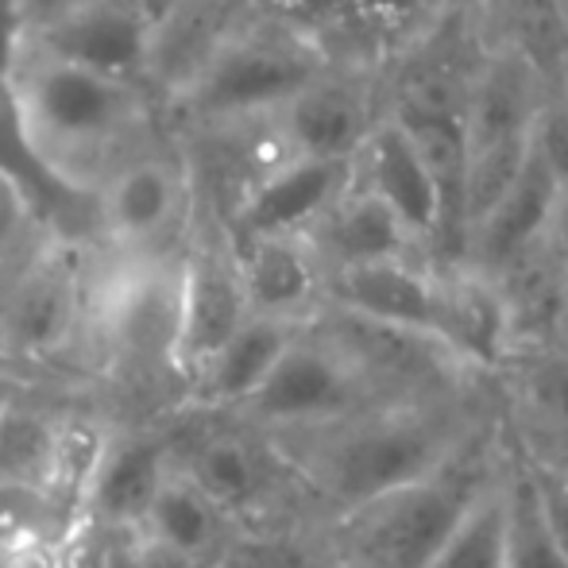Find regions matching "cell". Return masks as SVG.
<instances>
[{"label":"cell","instance_id":"6da1fadb","mask_svg":"<svg viewBox=\"0 0 568 568\" xmlns=\"http://www.w3.org/2000/svg\"><path fill=\"white\" fill-rule=\"evenodd\" d=\"M0 82L36 163L78 197H90L128 151L159 135L151 90L62 62L20 36Z\"/></svg>","mask_w":568,"mask_h":568},{"label":"cell","instance_id":"7a4b0ae2","mask_svg":"<svg viewBox=\"0 0 568 568\" xmlns=\"http://www.w3.org/2000/svg\"><path fill=\"white\" fill-rule=\"evenodd\" d=\"M271 445L302 491L325 503L333 518L449 468L476 437L456 414V398H445L379 406L322 429L278 434Z\"/></svg>","mask_w":568,"mask_h":568},{"label":"cell","instance_id":"3957f363","mask_svg":"<svg viewBox=\"0 0 568 568\" xmlns=\"http://www.w3.org/2000/svg\"><path fill=\"white\" fill-rule=\"evenodd\" d=\"M337 62L291 28H252L205 47L171 90L174 109L194 132L263 124Z\"/></svg>","mask_w":568,"mask_h":568},{"label":"cell","instance_id":"277c9868","mask_svg":"<svg viewBox=\"0 0 568 568\" xmlns=\"http://www.w3.org/2000/svg\"><path fill=\"white\" fill-rule=\"evenodd\" d=\"M499 468L503 464L476 442L449 468L333 515L325 523V541L344 568H429Z\"/></svg>","mask_w":568,"mask_h":568},{"label":"cell","instance_id":"5b68a950","mask_svg":"<svg viewBox=\"0 0 568 568\" xmlns=\"http://www.w3.org/2000/svg\"><path fill=\"white\" fill-rule=\"evenodd\" d=\"M549 85L523 59L479 47L464 90V240L534 151Z\"/></svg>","mask_w":568,"mask_h":568},{"label":"cell","instance_id":"8992f818","mask_svg":"<svg viewBox=\"0 0 568 568\" xmlns=\"http://www.w3.org/2000/svg\"><path fill=\"white\" fill-rule=\"evenodd\" d=\"M197 179L186 151L155 140L140 143L93 186L90 244L109 255L151 260L182 252L194 221Z\"/></svg>","mask_w":568,"mask_h":568},{"label":"cell","instance_id":"52a82bcc","mask_svg":"<svg viewBox=\"0 0 568 568\" xmlns=\"http://www.w3.org/2000/svg\"><path fill=\"white\" fill-rule=\"evenodd\" d=\"M379 395L356 359L322 322H306L263 387L240 406V418L267 437L322 429L333 422L379 410Z\"/></svg>","mask_w":568,"mask_h":568},{"label":"cell","instance_id":"ba28073f","mask_svg":"<svg viewBox=\"0 0 568 568\" xmlns=\"http://www.w3.org/2000/svg\"><path fill=\"white\" fill-rule=\"evenodd\" d=\"M85 247L43 236L0 275V352L43 364L78 341L90 317Z\"/></svg>","mask_w":568,"mask_h":568},{"label":"cell","instance_id":"9c48e42d","mask_svg":"<svg viewBox=\"0 0 568 568\" xmlns=\"http://www.w3.org/2000/svg\"><path fill=\"white\" fill-rule=\"evenodd\" d=\"M163 28L151 0H74L16 28V36L62 62L151 90L163 62Z\"/></svg>","mask_w":568,"mask_h":568},{"label":"cell","instance_id":"30bf717a","mask_svg":"<svg viewBox=\"0 0 568 568\" xmlns=\"http://www.w3.org/2000/svg\"><path fill=\"white\" fill-rule=\"evenodd\" d=\"M356 186V166L278 155L232 194L221 232L240 240H306L317 221Z\"/></svg>","mask_w":568,"mask_h":568},{"label":"cell","instance_id":"8fae6325","mask_svg":"<svg viewBox=\"0 0 568 568\" xmlns=\"http://www.w3.org/2000/svg\"><path fill=\"white\" fill-rule=\"evenodd\" d=\"M247 317L252 310L225 232L217 229L210 240H190L179 255V310L171 344V367L186 379V387Z\"/></svg>","mask_w":568,"mask_h":568},{"label":"cell","instance_id":"7c38bea8","mask_svg":"<svg viewBox=\"0 0 568 568\" xmlns=\"http://www.w3.org/2000/svg\"><path fill=\"white\" fill-rule=\"evenodd\" d=\"M356 186L383 202L422 255L437 267L445 236V194L422 143L387 105L356 155Z\"/></svg>","mask_w":568,"mask_h":568},{"label":"cell","instance_id":"4fadbf2b","mask_svg":"<svg viewBox=\"0 0 568 568\" xmlns=\"http://www.w3.org/2000/svg\"><path fill=\"white\" fill-rule=\"evenodd\" d=\"M383 116V98L367 78L333 67L314 85L263 120L278 155L356 163L367 132Z\"/></svg>","mask_w":568,"mask_h":568},{"label":"cell","instance_id":"5bb4252c","mask_svg":"<svg viewBox=\"0 0 568 568\" xmlns=\"http://www.w3.org/2000/svg\"><path fill=\"white\" fill-rule=\"evenodd\" d=\"M568 197L549 174V166L530 151L518 179L491 202V210L468 229L460 267H471L487 278H499L526 255L565 236Z\"/></svg>","mask_w":568,"mask_h":568},{"label":"cell","instance_id":"9a60e30c","mask_svg":"<svg viewBox=\"0 0 568 568\" xmlns=\"http://www.w3.org/2000/svg\"><path fill=\"white\" fill-rule=\"evenodd\" d=\"M322 306L367 325L437 341V325H442V267H434L422 255H406V260H383L367 263V267L333 271V275H325Z\"/></svg>","mask_w":568,"mask_h":568},{"label":"cell","instance_id":"2e32d148","mask_svg":"<svg viewBox=\"0 0 568 568\" xmlns=\"http://www.w3.org/2000/svg\"><path fill=\"white\" fill-rule=\"evenodd\" d=\"M174 468L186 471L190 484L205 495L229 523L236 518H260L271 507L275 491L286 484L291 468L260 429H202L186 456H174ZM298 484V479H294Z\"/></svg>","mask_w":568,"mask_h":568},{"label":"cell","instance_id":"e0dca14e","mask_svg":"<svg viewBox=\"0 0 568 568\" xmlns=\"http://www.w3.org/2000/svg\"><path fill=\"white\" fill-rule=\"evenodd\" d=\"M437 341L471 375L507 372V364L518 356V341L499 283L471 267H442Z\"/></svg>","mask_w":568,"mask_h":568},{"label":"cell","instance_id":"ac0fdd59","mask_svg":"<svg viewBox=\"0 0 568 568\" xmlns=\"http://www.w3.org/2000/svg\"><path fill=\"white\" fill-rule=\"evenodd\" d=\"M229 247L252 314L294 325L314 322L325 302V271L306 240H229Z\"/></svg>","mask_w":568,"mask_h":568},{"label":"cell","instance_id":"d6986e66","mask_svg":"<svg viewBox=\"0 0 568 568\" xmlns=\"http://www.w3.org/2000/svg\"><path fill=\"white\" fill-rule=\"evenodd\" d=\"M171 464V445L155 442V437L109 442L90 484H85L82 515L93 518L98 526H105V530L135 534L143 526V518H148Z\"/></svg>","mask_w":568,"mask_h":568},{"label":"cell","instance_id":"ffe728a7","mask_svg":"<svg viewBox=\"0 0 568 568\" xmlns=\"http://www.w3.org/2000/svg\"><path fill=\"white\" fill-rule=\"evenodd\" d=\"M302 325L252 314L232 337L213 352V359L190 379V403L205 410H240L263 387Z\"/></svg>","mask_w":568,"mask_h":568},{"label":"cell","instance_id":"44dd1931","mask_svg":"<svg viewBox=\"0 0 568 568\" xmlns=\"http://www.w3.org/2000/svg\"><path fill=\"white\" fill-rule=\"evenodd\" d=\"M310 252L317 255L325 275L348 267H367V263L383 260H406V255H422L398 217L383 202H375L367 190L352 186L348 194L325 213L306 236ZM426 260V255H422Z\"/></svg>","mask_w":568,"mask_h":568},{"label":"cell","instance_id":"7402d4cb","mask_svg":"<svg viewBox=\"0 0 568 568\" xmlns=\"http://www.w3.org/2000/svg\"><path fill=\"white\" fill-rule=\"evenodd\" d=\"M232 523L225 510H217L194 484L186 471H179L171 464V471L163 476L155 503H151L148 518L135 534H143L155 546L171 549V554L186 557L194 565L217 568L225 565L236 534H229Z\"/></svg>","mask_w":568,"mask_h":568},{"label":"cell","instance_id":"603a6c76","mask_svg":"<svg viewBox=\"0 0 568 568\" xmlns=\"http://www.w3.org/2000/svg\"><path fill=\"white\" fill-rule=\"evenodd\" d=\"M487 23L484 43L523 59L554 93L568 74V0H491Z\"/></svg>","mask_w":568,"mask_h":568},{"label":"cell","instance_id":"cb8c5ba5","mask_svg":"<svg viewBox=\"0 0 568 568\" xmlns=\"http://www.w3.org/2000/svg\"><path fill=\"white\" fill-rule=\"evenodd\" d=\"M62 468V426L28 406L0 403V484L54 487Z\"/></svg>","mask_w":568,"mask_h":568},{"label":"cell","instance_id":"d4e9b609","mask_svg":"<svg viewBox=\"0 0 568 568\" xmlns=\"http://www.w3.org/2000/svg\"><path fill=\"white\" fill-rule=\"evenodd\" d=\"M503 499H507V546H503V568H568V557L554 541L541 515L538 484L526 453L503 471Z\"/></svg>","mask_w":568,"mask_h":568},{"label":"cell","instance_id":"484cf974","mask_svg":"<svg viewBox=\"0 0 568 568\" xmlns=\"http://www.w3.org/2000/svg\"><path fill=\"white\" fill-rule=\"evenodd\" d=\"M530 418L568 453V337L546 348H526L507 364ZM568 468V460L561 464Z\"/></svg>","mask_w":568,"mask_h":568},{"label":"cell","instance_id":"4316f807","mask_svg":"<svg viewBox=\"0 0 568 568\" xmlns=\"http://www.w3.org/2000/svg\"><path fill=\"white\" fill-rule=\"evenodd\" d=\"M503 471L487 484V491L468 507L453 538L429 568H503V546H507V499H503Z\"/></svg>","mask_w":568,"mask_h":568},{"label":"cell","instance_id":"83f0119b","mask_svg":"<svg viewBox=\"0 0 568 568\" xmlns=\"http://www.w3.org/2000/svg\"><path fill=\"white\" fill-rule=\"evenodd\" d=\"M232 568H344L325 538L302 530H252L236 534L229 549Z\"/></svg>","mask_w":568,"mask_h":568},{"label":"cell","instance_id":"f1b7e54d","mask_svg":"<svg viewBox=\"0 0 568 568\" xmlns=\"http://www.w3.org/2000/svg\"><path fill=\"white\" fill-rule=\"evenodd\" d=\"M43 236L47 229L39 225L36 205L8 174H0V275L16 267Z\"/></svg>","mask_w":568,"mask_h":568},{"label":"cell","instance_id":"f546056e","mask_svg":"<svg viewBox=\"0 0 568 568\" xmlns=\"http://www.w3.org/2000/svg\"><path fill=\"white\" fill-rule=\"evenodd\" d=\"M526 460H530V468H534V484H538L541 515H546L549 534H554V541L568 557V491L561 484V471L549 468V464H538L534 456H526Z\"/></svg>","mask_w":568,"mask_h":568},{"label":"cell","instance_id":"4dcf8cb0","mask_svg":"<svg viewBox=\"0 0 568 568\" xmlns=\"http://www.w3.org/2000/svg\"><path fill=\"white\" fill-rule=\"evenodd\" d=\"M0 568H59V546L39 538H8L0 546Z\"/></svg>","mask_w":568,"mask_h":568},{"label":"cell","instance_id":"1f68e13d","mask_svg":"<svg viewBox=\"0 0 568 568\" xmlns=\"http://www.w3.org/2000/svg\"><path fill=\"white\" fill-rule=\"evenodd\" d=\"M62 4H74V0H12L16 28H23V23L39 20V16L54 12V8H62Z\"/></svg>","mask_w":568,"mask_h":568},{"label":"cell","instance_id":"d6a6232c","mask_svg":"<svg viewBox=\"0 0 568 568\" xmlns=\"http://www.w3.org/2000/svg\"><path fill=\"white\" fill-rule=\"evenodd\" d=\"M356 4L379 16H406L410 8H418V0H356Z\"/></svg>","mask_w":568,"mask_h":568},{"label":"cell","instance_id":"836d02e7","mask_svg":"<svg viewBox=\"0 0 568 568\" xmlns=\"http://www.w3.org/2000/svg\"><path fill=\"white\" fill-rule=\"evenodd\" d=\"M549 98H554V101H557V105H561V109H565V113H568V74L561 78V82H557V85H554V93H549Z\"/></svg>","mask_w":568,"mask_h":568},{"label":"cell","instance_id":"e575fe53","mask_svg":"<svg viewBox=\"0 0 568 568\" xmlns=\"http://www.w3.org/2000/svg\"><path fill=\"white\" fill-rule=\"evenodd\" d=\"M565 291H568V225H565Z\"/></svg>","mask_w":568,"mask_h":568},{"label":"cell","instance_id":"d590c367","mask_svg":"<svg viewBox=\"0 0 568 568\" xmlns=\"http://www.w3.org/2000/svg\"><path fill=\"white\" fill-rule=\"evenodd\" d=\"M8 538H12V534H8V526H4V523H0V546H4V541H8Z\"/></svg>","mask_w":568,"mask_h":568},{"label":"cell","instance_id":"8d00e7d4","mask_svg":"<svg viewBox=\"0 0 568 568\" xmlns=\"http://www.w3.org/2000/svg\"><path fill=\"white\" fill-rule=\"evenodd\" d=\"M557 471H561V484H565V491H568V468H557Z\"/></svg>","mask_w":568,"mask_h":568},{"label":"cell","instance_id":"74e56055","mask_svg":"<svg viewBox=\"0 0 568 568\" xmlns=\"http://www.w3.org/2000/svg\"><path fill=\"white\" fill-rule=\"evenodd\" d=\"M217 568H232V565H229V557H225V565H217Z\"/></svg>","mask_w":568,"mask_h":568}]
</instances>
